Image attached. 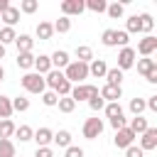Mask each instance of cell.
I'll return each instance as SVG.
<instances>
[{"mask_svg": "<svg viewBox=\"0 0 157 157\" xmlns=\"http://www.w3.org/2000/svg\"><path fill=\"white\" fill-rule=\"evenodd\" d=\"M98 93H101V98H103L105 103H118V98L123 96V88H120V86H108V83H105Z\"/></svg>", "mask_w": 157, "mask_h": 157, "instance_id": "cell-12", "label": "cell"}, {"mask_svg": "<svg viewBox=\"0 0 157 157\" xmlns=\"http://www.w3.org/2000/svg\"><path fill=\"white\" fill-rule=\"evenodd\" d=\"M135 49L132 47H123L120 49V54H118V69L120 71H125V69H132L135 66Z\"/></svg>", "mask_w": 157, "mask_h": 157, "instance_id": "cell-8", "label": "cell"}, {"mask_svg": "<svg viewBox=\"0 0 157 157\" xmlns=\"http://www.w3.org/2000/svg\"><path fill=\"white\" fill-rule=\"evenodd\" d=\"M12 113H15V110H12V101H10L7 96H0V118L7 120Z\"/></svg>", "mask_w": 157, "mask_h": 157, "instance_id": "cell-27", "label": "cell"}, {"mask_svg": "<svg viewBox=\"0 0 157 157\" xmlns=\"http://www.w3.org/2000/svg\"><path fill=\"white\" fill-rule=\"evenodd\" d=\"M137 71L142 76H147L150 71H157V61L150 59V56H142V59H137Z\"/></svg>", "mask_w": 157, "mask_h": 157, "instance_id": "cell-19", "label": "cell"}, {"mask_svg": "<svg viewBox=\"0 0 157 157\" xmlns=\"http://www.w3.org/2000/svg\"><path fill=\"white\" fill-rule=\"evenodd\" d=\"M137 20H140V32H145V34H150L152 32V27H155V20H152V15H137Z\"/></svg>", "mask_w": 157, "mask_h": 157, "instance_id": "cell-28", "label": "cell"}, {"mask_svg": "<svg viewBox=\"0 0 157 157\" xmlns=\"http://www.w3.org/2000/svg\"><path fill=\"white\" fill-rule=\"evenodd\" d=\"M34 157H54V152H52V147H37Z\"/></svg>", "mask_w": 157, "mask_h": 157, "instance_id": "cell-46", "label": "cell"}, {"mask_svg": "<svg viewBox=\"0 0 157 157\" xmlns=\"http://www.w3.org/2000/svg\"><path fill=\"white\" fill-rule=\"evenodd\" d=\"M88 105H91V110H96V113H98L101 108H105V101H103V98H101V93H98V96H91V98H88Z\"/></svg>", "mask_w": 157, "mask_h": 157, "instance_id": "cell-42", "label": "cell"}, {"mask_svg": "<svg viewBox=\"0 0 157 157\" xmlns=\"http://www.w3.org/2000/svg\"><path fill=\"white\" fill-rule=\"evenodd\" d=\"M7 7H10V2H7V0H0V15H2Z\"/></svg>", "mask_w": 157, "mask_h": 157, "instance_id": "cell-48", "label": "cell"}, {"mask_svg": "<svg viewBox=\"0 0 157 157\" xmlns=\"http://www.w3.org/2000/svg\"><path fill=\"white\" fill-rule=\"evenodd\" d=\"M44 83L61 98V96H69L71 93V83L64 78V71H56V69H52L47 76H44Z\"/></svg>", "mask_w": 157, "mask_h": 157, "instance_id": "cell-1", "label": "cell"}, {"mask_svg": "<svg viewBox=\"0 0 157 157\" xmlns=\"http://www.w3.org/2000/svg\"><path fill=\"white\" fill-rule=\"evenodd\" d=\"M15 44H17V54H20V52H32L34 39H32L29 34H17V37H15Z\"/></svg>", "mask_w": 157, "mask_h": 157, "instance_id": "cell-18", "label": "cell"}, {"mask_svg": "<svg viewBox=\"0 0 157 157\" xmlns=\"http://www.w3.org/2000/svg\"><path fill=\"white\" fill-rule=\"evenodd\" d=\"M37 7H39V2L37 0H22L20 2V12H25V15H32V12H37Z\"/></svg>", "mask_w": 157, "mask_h": 157, "instance_id": "cell-37", "label": "cell"}, {"mask_svg": "<svg viewBox=\"0 0 157 157\" xmlns=\"http://www.w3.org/2000/svg\"><path fill=\"white\" fill-rule=\"evenodd\" d=\"M20 83H22V88L25 91H29V93H44L47 91V83H44V76H39L37 71H27L22 78H20Z\"/></svg>", "mask_w": 157, "mask_h": 157, "instance_id": "cell-2", "label": "cell"}, {"mask_svg": "<svg viewBox=\"0 0 157 157\" xmlns=\"http://www.w3.org/2000/svg\"><path fill=\"white\" fill-rule=\"evenodd\" d=\"M155 49H157V37H152V34H145V37L137 42V52H140L142 56H152ZM137 52H135V54H137Z\"/></svg>", "mask_w": 157, "mask_h": 157, "instance_id": "cell-9", "label": "cell"}, {"mask_svg": "<svg viewBox=\"0 0 157 157\" xmlns=\"http://www.w3.org/2000/svg\"><path fill=\"white\" fill-rule=\"evenodd\" d=\"M76 61H81V64H91V61H93V49L86 47V44L76 47Z\"/></svg>", "mask_w": 157, "mask_h": 157, "instance_id": "cell-20", "label": "cell"}, {"mask_svg": "<svg viewBox=\"0 0 157 157\" xmlns=\"http://www.w3.org/2000/svg\"><path fill=\"white\" fill-rule=\"evenodd\" d=\"M128 128H130L135 135H142V132H145L150 125H147V118H142V115H135V118L130 120V125H128Z\"/></svg>", "mask_w": 157, "mask_h": 157, "instance_id": "cell-22", "label": "cell"}, {"mask_svg": "<svg viewBox=\"0 0 157 157\" xmlns=\"http://www.w3.org/2000/svg\"><path fill=\"white\" fill-rule=\"evenodd\" d=\"M5 78V69H2V64H0V81Z\"/></svg>", "mask_w": 157, "mask_h": 157, "instance_id": "cell-49", "label": "cell"}, {"mask_svg": "<svg viewBox=\"0 0 157 157\" xmlns=\"http://www.w3.org/2000/svg\"><path fill=\"white\" fill-rule=\"evenodd\" d=\"M142 110H147L145 108V98H130V113L132 115H142Z\"/></svg>", "mask_w": 157, "mask_h": 157, "instance_id": "cell-39", "label": "cell"}, {"mask_svg": "<svg viewBox=\"0 0 157 157\" xmlns=\"http://www.w3.org/2000/svg\"><path fill=\"white\" fill-rule=\"evenodd\" d=\"M64 157H83V150H81V147H76V145H69Z\"/></svg>", "mask_w": 157, "mask_h": 157, "instance_id": "cell-43", "label": "cell"}, {"mask_svg": "<svg viewBox=\"0 0 157 157\" xmlns=\"http://www.w3.org/2000/svg\"><path fill=\"white\" fill-rule=\"evenodd\" d=\"M12 110H17V113H25V110H29V98H25V96H17V98H12Z\"/></svg>", "mask_w": 157, "mask_h": 157, "instance_id": "cell-34", "label": "cell"}, {"mask_svg": "<svg viewBox=\"0 0 157 157\" xmlns=\"http://www.w3.org/2000/svg\"><path fill=\"white\" fill-rule=\"evenodd\" d=\"M71 98H74V103H78V101H88L91 96H98V86H91V83H76V86H71V93H69Z\"/></svg>", "mask_w": 157, "mask_h": 157, "instance_id": "cell-5", "label": "cell"}, {"mask_svg": "<svg viewBox=\"0 0 157 157\" xmlns=\"http://www.w3.org/2000/svg\"><path fill=\"white\" fill-rule=\"evenodd\" d=\"M105 115H108V120H113V118H125L120 103H105Z\"/></svg>", "mask_w": 157, "mask_h": 157, "instance_id": "cell-32", "label": "cell"}, {"mask_svg": "<svg viewBox=\"0 0 157 157\" xmlns=\"http://www.w3.org/2000/svg\"><path fill=\"white\" fill-rule=\"evenodd\" d=\"M157 147V128H147L140 137V150L147 152V150H155Z\"/></svg>", "mask_w": 157, "mask_h": 157, "instance_id": "cell-10", "label": "cell"}, {"mask_svg": "<svg viewBox=\"0 0 157 157\" xmlns=\"http://www.w3.org/2000/svg\"><path fill=\"white\" fill-rule=\"evenodd\" d=\"M52 142L59 145V147H69V145H71V132H69V130H59V132H54Z\"/></svg>", "mask_w": 157, "mask_h": 157, "instance_id": "cell-25", "label": "cell"}, {"mask_svg": "<svg viewBox=\"0 0 157 157\" xmlns=\"http://www.w3.org/2000/svg\"><path fill=\"white\" fill-rule=\"evenodd\" d=\"M0 157H15V142L0 137Z\"/></svg>", "mask_w": 157, "mask_h": 157, "instance_id": "cell-33", "label": "cell"}, {"mask_svg": "<svg viewBox=\"0 0 157 157\" xmlns=\"http://www.w3.org/2000/svg\"><path fill=\"white\" fill-rule=\"evenodd\" d=\"M15 128H17V125H15L10 118H7V120H0V137H2V140H10V137L15 135Z\"/></svg>", "mask_w": 157, "mask_h": 157, "instance_id": "cell-26", "label": "cell"}, {"mask_svg": "<svg viewBox=\"0 0 157 157\" xmlns=\"http://www.w3.org/2000/svg\"><path fill=\"white\" fill-rule=\"evenodd\" d=\"M56 101H59V96H56L54 91H44V93H42V103H44V105L52 108V105H56Z\"/></svg>", "mask_w": 157, "mask_h": 157, "instance_id": "cell-41", "label": "cell"}, {"mask_svg": "<svg viewBox=\"0 0 157 157\" xmlns=\"http://www.w3.org/2000/svg\"><path fill=\"white\" fill-rule=\"evenodd\" d=\"M135 132L130 130V128H120V130H115V137H113V142H115V147H120V150H128L132 142H135Z\"/></svg>", "mask_w": 157, "mask_h": 157, "instance_id": "cell-7", "label": "cell"}, {"mask_svg": "<svg viewBox=\"0 0 157 157\" xmlns=\"http://www.w3.org/2000/svg\"><path fill=\"white\" fill-rule=\"evenodd\" d=\"M125 32H128V34H132V32H140V20H137V15L128 17V22H125Z\"/></svg>", "mask_w": 157, "mask_h": 157, "instance_id": "cell-40", "label": "cell"}, {"mask_svg": "<svg viewBox=\"0 0 157 157\" xmlns=\"http://www.w3.org/2000/svg\"><path fill=\"white\" fill-rule=\"evenodd\" d=\"M52 27H54V32H59V34H66V32L71 29V17H64V15H61V17H59V20H56Z\"/></svg>", "mask_w": 157, "mask_h": 157, "instance_id": "cell-29", "label": "cell"}, {"mask_svg": "<svg viewBox=\"0 0 157 157\" xmlns=\"http://www.w3.org/2000/svg\"><path fill=\"white\" fill-rule=\"evenodd\" d=\"M56 105H59L61 113H74V108H76V103H74L71 96H61V98L56 101Z\"/></svg>", "mask_w": 157, "mask_h": 157, "instance_id": "cell-30", "label": "cell"}, {"mask_svg": "<svg viewBox=\"0 0 157 157\" xmlns=\"http://www.w3.org/2000/svg\"><path fill=\"white\" fill-rule=\"evenodd\" d=\"M15 135L20 137V142H27V140H32L34 130H32L29 125H20V128H15Z\"/></svg>", "mask_w": 157, "mask_h": 157, "instance_id": "cell-35", "label": "cell"}, {"mask_svg": "<svg viewBox=\"0 0 157 157\" xmlns=\"http://www.w3.org/2000/svg\"><path fill=\"white\" fill-rule=\"evenodd\" d=\"M64 78H66L69 83H81L83 78H88V64L69 61V66L64 69Z\"/></svg>", "mask_w": 157, "mask_h": 157, "instance_id": "cell-4", "label": "cell"}, {"mask_svg": "<svg viewBox=\"0 0 157 157\" xmlns=\"http://www.w3.org/2000/svg\"><path fill=\"white\" fill-rule=\"evenodd\" d=\"M105 83L108 86H120L123 83V71L115 66V69H108L105 71Z\"/></svg>", "mask_w": 157, "mask_h": 157, "instance_id": "cell-23", "label": "cell"}, {"mask_svg": "<svg viewBox=\"0 0 157 157\" xmlns=\"http://www.w3.org/2000/svg\"><path fill=\"white\" fill-rule=\"evenodd\" d=\"M145 78H147V81H150V83H157V71H150V74H147V76H145Z\"/></svg>", "mask_w": 157, "mask_h": 157, "instance_id": "cell-47", "label": "cell"}, {"mask_svg": "<svg viewBox=\"0 0 157 157\" xmlns=\"http://www.w3.org/2000/svg\"><path fill=\"white\" fill-rule=\"evenodd\" d=\"M130 34L125 32V29H103V34H101V42H103V47H128V39Z\"/></svg>", "mask_w": 157, "mask_h": 157, "instance_id": "cell-3", "label": "cell"}, {"mask_svg": "<svg viewBox=\"0 0 157 157\" xmlns=\"http://www.w3.org/2000/svg\"><path fill=\"white\" fill-rule=\"evenodd\" d=\"M86 7H83V0H64L61 2V12L64 17H71V15H81Z\"/></svg>", "mask_w": 157, "mask_h": 157, "instance_id": "cell-11", "label": "cell"}, {"mask_svg": "<svg viewBox=\"0 0 157 157\" xmlns=\"http://www.w3.org/2000/svg\"><path fill=\"white\" fill-rule=\"evenodd\" d=\"M101 132H103V120L101 118H86V123H83V137L86 140H96Z\"/></svg>", "mask_w": 157, "mask_h": 157, "instance_id": "cell-6", "label": "cell"}, {"mask_svg": "<svg viewBox=\"0 0 157 157\" xmlns=\"http://www.w3.org/2000/svg\"><path fill=\"white\" fill-rule=\"evenodd\" d=\"M110 128L113 130H120V128H128V123H125V118H113L110 120Z\"/></svg>", "mask_w": 157, "mask_h": 157, "instance_id": "cell-45", "label": "cell"}, {"mask_svg": "<svg viewBox=\"0 0 157 157\" xmlns=\"http://www.w3.org/2000/svg\"><path fill=\"white\" fill-rule=\"evenodd\" d=\"M52 34H54V27H52V22H39V25H37V37H39L42 42L52 39Z\"/></svg>", "mask_w": 157, "mask_h": 157, "instance_id": "cell-24", "label": "cell"}, {"mask_svg": "<svg viewBox=\"0 0 157 157\" xmlns=\"http://www.w3.org/2000/svg\"><path fill=\"white\" fill-rule=\"evenodd\" d=\"M125 157H145V152H142L140 147H135V145H130V147L125 150Z\"/></svg>", "mask_w": 157, "mask_h": 157, "instance_id": "cell-44", "label": "cell"}, {"mask_svg": "<svg viewBox=\"0 0 157 157\" xmlns=\"http://www.w3.org/2000/svg\"><path fill=\"white\" fill-rule=\"evenodd\" d=\"M49 59H52V69H56V71L66 69V66H69V61H71V59H69V54H66L64 49H56Z\"/></svg>", "mask_w": 157, "mask_h": 157, "instance_id": "cell-13", "label": "cell"}, {"mask_svg": "<svg viewBox=\"0 0 157 157\" xmlns=\"http://www.w3.org/2000/svg\"><path fill=\"white\" fill-rule=\"evenodd\" d=\"M0 22H5V27H15V25L20 22V10L10 5V7H7L2 15H0Z\"/></svg>", "mask_w": 157, "mask_h": 157, "instance_id": "cell-17", "label": "cell"}, {"mask_svg": "<svg viewBox=\"0 0 157 157\" xmlns=\"http://www.w3.org/2000/svg\"><path fill=\"white\" fill-rule=\"evenodd\" d=\"M105 12H108L113 20H120V17H123V12H125V7H123L120 2H110V5L105 7Z\"/></svg>", "mask_w": 157, "mask_h": 157, "instance_id": "cell-38", "label": "cell"}, {"mask_svg": "<svg viewBox=\"0 0 157 157\" xmlns=\"http://www.w3.org/2000/svg\"><path fill=\"white\" fill-rule=\"evenodd\" d=\"M15 61H17V66H20V69H25V71H27V69H32V66H34V54H32V52H20Z\"/></svg>", "mask_w": 157, "mask_h": 157, "instance_id": "cell-21", "label": "cell"}, {"mask_svg": "<svg viewBox=\"0 0 157 157\" xmlns=\"http://www.w3.org/2000/svg\"><path fill=\"white\" fill-rule=\"evenodd\" d=\"M0 59H5V47L0 44Z\"/></svg>", "mask_w": 157, "mask_h": 157, "instance_id": "cell-50", "label": "cell"}, {"mask_svg": "<svg viewBox=\"0 0 157 157\" xmlns=\"http://www.w3.org/2000/svg\"><path fill=\"white\" fill-rule=\"evenodd\" d=\"M52 137H54V132H52L49 128H39V130H34V135H32V140L37 142V147H49Z\"/></svg>", "mask_w": 157, "mask_h": 157, "instance_id": "cell-14", "label": "cell"}, {"mask_svg": "<svg viewBox=\"0 0 157 157\" xmlns=\"http://www.w3.org/2000/svg\"><path fill=\"white\" fill-rule=\"evenodd\" d=\"M105 71H108V64L103 59H93L88 64V76H96V78H105Z\"/></svg>", "mask_w": 157, "mask_h": 157, "instance_id": "cell-16", "label": "cell"}, {"mask_svg": "<svg viewBox=\"0 0 157 157\" xmlns=\"http://www.w3.org/2000/svg\"><path fill=\"white\" fill-rule=\"evenodd\" d=\"M83 7H88L91 12H98V15H101V12H105L108 2H105V0H86V2H83Z\"/></svg>", "mask_w": 157, "mask_h": 157, "instance_id": "cell-31", "label": "cell"}, {"mask_svg": "<svg viewBox=\"0 0 157 157\" xmlns=\"http://www.w3.org/2000/svg\"><path fill=\"white\" fill-rule=\"evenodd\" d=\"M32 69H37L39 76H47V74L52 71V59H49L47 54H39V56H34V66H32Z\"/></svg>", "mask_w": 157, "mask_h": 157, "instance_id": "cell-15", "label": "cell"}, {"mask_svg": "<svg viewBox=\"0 0 157 157\" xmlns=\"http://www.w3.org/2000/svg\"><path fill=\"white\" fill-rule=\"evenodd\" d=\"M15 29L12 27H0V44L5 47V44H10V42H15Z\"/></svg>", "mask_w": 157, "mask_h": 157, "instance_id": "cell-36", "label": "cell"}]
</instances>
